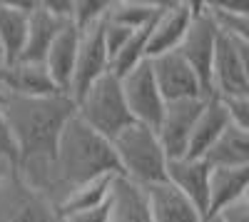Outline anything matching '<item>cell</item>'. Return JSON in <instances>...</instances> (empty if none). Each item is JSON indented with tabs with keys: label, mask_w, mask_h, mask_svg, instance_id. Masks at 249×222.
I'll return each mask as SVG.
<instances>
[{
	"label": "cell",
	"mask_w": 249,
	"mask_h": 222,
	"mask_svg": "<svg viewBox=\"0 0 249 222\" xmlns=\"http://www.w3.org/2000/svg\"><path fill=\"white\" fill-rule=\"evenodd\" d=\"M0 115L15 155V165L50 160L62 128L75 115V103L68 95H8L0 97Z\"/></svg>",
	"instance_id": "1"
},
{
	"label": "cell",
	"mask_w": 249,
	"mask_h": 222,
	"mask_svg": "<svg viewBox=\"0 0 249 222\" xmlns=\"http://www.w3.org/2000/svg\"><path fill=\"white\" fill-rule=\"evenodd\" d=\"M117 175L137 187H147L155 183H164V170H167V155H164L157 132L147 125L132 123L124 128L117 137L110 140Z\"/></svg>",
	"instance_id": "2"
},
{
	"label": "cell",
	"mask_w": 249,
	"mask_h": 222,
	"mask_svg": "<svg viewBox=\"0 0 249 222\" xmlns=\"http://www.w3.org/2000/svg\"><path fill=\"white\" fill-rule=\"evenodd\" d=\"M75 115L105 140L117 137L124 128L132 125L130 110L120 90V80L112 73L102 75L75 100Z\"/></svg>",
	"instance_id": "3"
},
{
	"label": "cell",
	"mask_w": 249,
	"mask_h": 222,
	"mask_svg": "<svg viewBox=\"0 0 249 222\" xmlns=\"http://www.w3.org/2000/svg\"><path fill=\"white\" fill-rule=\"evenodd\" d=\"M234 95H249V43L219 33L210 70V97Z\"/></svg>",
	"instance_id": "4"
},
{
	"label": "cell",
	"mask_w": 249,
	"mask_h": 222,
	"mask_svg": "<svg viewBox=\"0 0 249 222\" xmlns=\"http://www.w3.org/2000/svg\"><path fill=\"white\" fill-rule=\"evenodd\" d=\"M217 25L207 10L204 3H195L190 25L184 30V37L177 48V53L187 60V65L195 70L199 77L204 95L210 97V70H212V57H214V45H217Z\"/></svg>",
	"instance_id": "5"
},
{
	"label": "cell",
	"mask_w": 249,
	"mask_h": 222,
	"mask_svg": "<svg viewBox=\"0 0 249 222\" xmlns=\"http://www.w3.org/2000/svg\"><path fill=\"white\" fill-rule=\"evenodd\" d=\"M0 222H60L57 210L13 167L0 183Z\"/></svg>",
	"instance_id": "6"
},
{
	"label": "cell",
	"mask_w": 249,
	"mask_h": 222,
	"mask_svg": "<svg viewBox=\"0 0 249 222\" xmlns=\"http://www.w3.org/2000/svg\"><path fill=\"white\" fill-rule=\"evenodd\" d=\"M120 90H122V97H124V105L130 110L132 123L147 125V128L155 130L160 117H162V110H164V100L157 90L150 60H144V63H140L135 70L122 75L120 77Z\"/></svg>",
	"instance_id": "7"
},
{
	"label": "cell",
	"mask_w": 249,
	"mask_h": 222,
	"mask_svg": "<svg viewBox=\"0 0 249 222\" xmlns=\"http://www.w3.org/2000/svg\"><path fill=\"white\" fill-rule=\"evenodd\" d=\"M152 65V75L157 90L162 95L164 103H177V100H197V97H207L202 90L199 77L195 75V70L187 65V60L172 50L150 60Z\"/></svg>",
	"instance_id": "8"
},
{
	"label": "cell",
	"mask_w": 249,
	"mask_h": 222,
	"mask_svg": "<svg viewBox=\"0 0 249 222\" xmlns=\"http://www.w3.org/2000/svg\"><path fill=\"white\" fill-rule=\"evenodd\" d=\"M207 97H197V100H177V103H164L162 117L155 128L157 140L167 155V160L172 157H184L187 155V145H190V135L195 128V120L204 105Z\"/></svg>",
	"instance_id": "9"
},
{
	"label": "cell",
	"mask_w": 249,
	"mask_h": 222,
	"mask_svg": "<svg viewBox=\"0 0 249 222\" xmlns=\"http://www.w3.org/2000/svg\"><path fill=\"white\" fill-rule=\"evenodd\" d=\"M110 73V55L105 50V40H102V23L95 28H88L80 33L77 55H75V70H72V83H70V97L72 103L85 92L92 83L102 75Z\"/></svg>",
	"instance_id": "10"
},
{
	"label": "cell",
	"mask_w": 249,
	"mask_h": 222,
	"mask_svg": "<svg viewBox=\"0 0 249 222\" xmlns=\"http://www.w3.org/2000/svg\"><path fill=\"white\" fill-rule=\"evenodd\" d=\"M195 3H162L147 35V60L179 48L184 30L190 25Z\"/></svg>",
	"instance_id": "11"
},
{
	"label": "cell",
	"mask_w": 249,
	"mask_h": 222,
	"mask_svg": "<svg viewBox=\"0 0 249 222\" xmlns=\"http://www.w3.org/2000/svg\"><path fill=\"white\" fill-rule=\"evenodd\" d=\"M164 180L179 190L190 203L207 217V187H210V165L202 157H172L167 160Z\"/></svg>",
	"instance_id": "12"
},
{
	"label": "cell",
	"mask_w": 249,
	"mask_h": 222,
	"mask_svg": "<svg viewBox=\"0 0 249 222\" xmlns=\"http://www.w3.org/2000/svg\"><path fill=\"white\" fill-rule=\"evenodd\" d=\"M140 190L144 195V203H147L152 222H204L207 220L167 180L147 185V187H140Z\"/></svg>",
	"instance_id": "13"
},
{
	"label": "cell",
	"mask_w": 249,
	"mask_h": 222,
	"mask_svg": "<svg viewBox=\"0 0 249 222\" xmlns=\"http://www.w3.org/2000/svg\"><path fill=\"white\" fill-rule=\"evenodd\" d=\"M35 0L15 3V0H0V63H18L25 48L28 18L35 10Z\"/></svg>",
	"instance_id": "14"
},
{
	"label": "cell",
	"mask_w": 249,
	"mask_h": 222,
	"mask_svg": "<svg viewBox=\"0 0 249 222\" xmlns=\"http://www.w3.org/2000/svg\"><path fill=\"white\" fill-rule=\"evenodd\" d=\"M0 92L40 97V95H57L60 90L53 85L43 63L18 60V63H10V65L0 63Z\"/></svg>",
	"instance_id": "15"
},
{
	"label": "cell",
	"mask_w": 249,
	"mask_h": 222,
	"mask_svg": "<svg viewBox=\"0 0 249 222\" xmlns=\"http://www.w3.org/2000/svg\"><path fill=\"white\" fill-rule=\"evenodd\" d=\"M77 43H80V30L68 23L62 25L60 33L55 35L53 45L45 53L43 65L53 80V85L70 97V83H72V70H75V55H77Z\"/></svg>",
	"instance_id": "16"
},
{
	"label": "cell",
	"mask_w": 249,
	"mask_h": 222,
	"mask_svg": "<svg viewBox=\"0 0 249 222\" xmlns=\"http://www.w3.org/2000/svg\"><path fill=\"white\" fill-rule=\"evenodd\" d=\"M249 190V167H210V187H207V217L239 197H247Z\"/></svg>",
	"instance_id": "17"
},
{
	"label": "cell",
	"mask_w": 249,
	"mask_h": 222,
	"mask_svg": "<svg viewBox=\"0 0 249 222\" xmlns=\"http://www.w3.org/2000/svg\"><path fill=\"white\" fill-rule=\"evenodd\" d=\"M230 125V117H227L224 105L217 97H207L204 105L195 120V128L190 135V145H187V155L184 157H202L207 150L212 148L214 140L227 130Z\"/></svg>",
	"instance_id": "18"
},
{
	"label": "cell",
	"mask_w": 249,
	"mask_h": 222,
	"mask_svg": "<svg viewBox=\"0 0 249 222\" xmlns=\"http://www.w3.org/2000/svg\"><path fill=\"white\" fill-rule=\"evenodd\" d=\"M62 25H68V23L57 20L43 8V3H37L28 18V35H25V48H23L20 60H25V63H43L48 48L53 45V40Z\"/></svg>",
	"instance_id": "19"
},
{
	"label": "cell",
	"mask_w": 249,
	"mask_h": 222,
	"mask_svg": "<svg viewBox=\"0 0 249 222\" xmlns=\"http://www.w3.org/2000/svg\"><path fill=\"white\" fill-rule=\"evenodd\" d=\"M202 160L210 167H249V130L227 125Z\"/></svg>",
	"instance_id": "20"
},
{
	"label": "cell",
	"mask_w": 249,
	"mask_h": 222,
	"mask_svg": "<svg viewBox=\"0 0 249 222\" xmlns=\"http://www.w3.org/2000/svg\"><path fill=\"white\" fill-rule=\"evenodd\" d=\"M110 222H152L142 190L120 175L110 192Z\"/></svg>",
	"instance_id": "21"
},
{
	"label": "cell",
	"mask_w": 249,
	"mask_h": 222,
	"mask_svg": "<svg viewBox=\"0 0 249 222\" xmlns=\"http://www.w3.org/2000/svg\"><path fill=\"white\" fill-rule=\"evenodd\" d=\"M115 177L117 175H102V177H95V180H90V183H82L75 190H70L68 197L57 205V217L62 220V217H70L75 212H85V210H92V207L102 205L112 192Z\"/></svg>",
	"instance_id": "22"
},
{
	"label": "cell",
	"mask_w": 249,
	"mask_h": 222,
	"mask_svg": "<svg viewBox=\"0 0 249 222\" xmlns=\"http://www.w3.org/2000/svg\"><path fill=\"white\" fill-rule=\"evenodd\" d=\"M160 5L162 3H147V0H112L105 20L127 30H140V28H147L155 20Z\"/></svg>",
	"instance_id": "23"
},
{
	"label": "cell",
	"mask_w": 249,
	"mask_h": 222,
	"mask_svg": "<svg viewBox=\"0 0 249 222\" xmlns=\"http://www.w3.org/2000/svg\"><path fill=\"white\" fill-rule=\"evenodd\" d=\"M112 0H75L72 8V25L82 33L88 28H95L105 20Z\"/></svg>",
	"instance_id": "24"
},
{
	"label": "cell",
	"mask_w": 249,
	"mask_h": 222,
	"mask_svg": "<svg viewBox=\"0 0 249 222\" xmlns=\"http://www.w3.org/2000/svg\"><path fill=\"white\" fill-rule=\"evenodd\" d=\"M227 110L230 125L239 130H249V95H234V97H217Z\"/></svg>",
	"instance_id": "25"
},
{
	"label": "cell",
	"mask_w": 249,
	"mask_h": 222,
	"mask_svg": "<svg viewBox=\"0 0 249 222\" xmlns=\"http://www.w3.org/2000/svg\"><path fill=\"white\" fill-rule=\"evenodd\" d=\"M212 217L217 222H249V195L230 203L227 207H222L219 212H214Z\"/></svg>",
	"instance_id": "26"
},
{
	"label": "cell",
	"mask_w": 249,
	"mask_h": 222,
	"mask_svg": "<svg viewBox=\"0 0 249 222\" xmlns=\"http://www.w3.org/2000/svg\"><path fill=\"white\" fill-rule=\"evenodd\" d=\"M60 222H110V197L102 205L85 210V212H75L70 217H62Z\"/></svg>",
	"instance_id": "27"
},
{
	"label": "cell",
	"mask_w": 249,
	"mask_h": 222,
	"mask_svg": "<svg viewBox=\"0 0 249 222\" xmlns=\"http://www.w3.org/2000/svg\"><path fill=\"white\" fill-rule=\"evenodd\" d=\"M0 97H3V92H0ZM0 155L10 157L15 163V155H13V148H10V140H8V132H5V125H3V115H0Z\"/></svg>",
	"instance_id": "28"
},
{
	"label": "cell",
	"mask_w": 249,
	"mask_h": 222,
	"mask_svg": "<svg viewBox=\"0 0 249 222\" xmlns=\"http://www.w3.org/2000/svg\"><path fill=\"white\" fill-rule=\"evenodd\" d=\"M13 167H15L13 160H10V157H5V155H0V183H3V177H5Z\"/></svg>",
	"instance_id": "29"
},
{
	"label": "cell",
	"mask_w": 249,
	"mask_h": 222,
	"mask_svg": "<svg viewBox=\"0 0 249 222\" xmlns=\"http://www.w3.org/2000/svg\"><path fill=\"white\" fill-rule=\"evenodd\" d=\"M204 222H217V220H214V217H207V220H204Z\"/></svg>",
	"instance_id": "30"
}]
</instances>
